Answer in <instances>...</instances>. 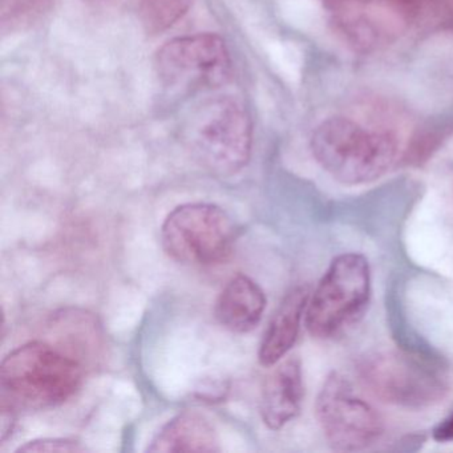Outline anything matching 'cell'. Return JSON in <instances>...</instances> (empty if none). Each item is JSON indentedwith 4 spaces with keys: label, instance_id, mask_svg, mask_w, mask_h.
I'll return each instance as SVG.
<instances>
[{
    "label": "cell",
    "instance_id": "1",
    "mask_svg": "<svg viewBox=\"0 0 453 453\" xmlns=\"http://www.w3.org/2000/svg\"><path fill=\"white\" fill-rule=\"evenodd\" d=\"M81 363L46 342L12 349L0 365V410L14 413L58 407L83 383Z\"/></svg>",
    "mask_w": 453,
    "mask_h": 453
},
{
    "label": "cell",
    "instance_id": "2",
    "mask_svg": "<svg viewBox=\"0 0 453 453\" xmlns=\"http://www.w3.org/2000/svg\"><path fill=\"white\" fill-rule=\"evenodd\" d=\"M315 160L336 181L367 184L387 173L397 157V142L386 132L371 131L349 119L323 121L311 139Z\"/></svg>",
    "mask_w": 453,
    "mask_h": 453
},
{
    "label": "cell",
    "instance_id": "3",
    "mask_svg": "<svg viewBox=\"0 0 453 453\" xmlns=\"http://www.w3.org/2000/svg\"><path fill=\"white\" fill-rule=\"evenodd\" d=\"M184 134L193 157L216 176H233L250 160L253 124L234 97H213L198 105Z\"/></svg>",
    "mask_w": 453,
    "mask_h": 453
},
{
    "label": "cell",
    "instance_id": "4",
    "mask_svg": "<svg viewBox=\"0 0 453 453\" xmlns=\"http://www.w3.org/2000/svg\"><path fill=\"white\" fill-rule=\"evenodd\" d=\"M371 285V267L365 256L343 253L334 258L310 294L309 333L320 341H335L349 333L365 317Z\"/></svg>",
    "mask_w": 453,
    "mask_h": 453
},
{
    "label": "cell",
    "instance_id": "5",
    "mask_svg": "<svg viewBox=\"0 0 453 453\" xmlns=\"http://www.w3.org/2000/svg\"><path fill=\"white\" fill-rule=\"evenodd\" d=\"M357 372L376 397L399 407H431L449 391L447 375L440 365L420 355L397 349L368 355L359 363Z\"/></svg>",
    "mask_w": 453,
    "mask_h": 453
},
{
    "label": "cell",
    "instance_id": "6",
    "mask_svg": "<svg viewBox=\"0 0 453 453\" xmlns=\"http://www.w3.org/2000/svg\"><path fill=\"white\" fill-rule=\"evenodd\" d=\"M237 237L232 217L214 203H182L166 216L161 227V243L169 258L189 266L227 261Z\"/></svg>",
    "mask_w": 453,
    "mask_h": 453
},
{
    "label": "cell",
    "instance_id": "7",
    "mask_svg": "<svg viewBox=\"0 0 453 453\" xmlns=\"http://www.w3.org/2000/svg\"><path fill=\"white\" fill-rule=\"evenodd\" d=\"M315 412L328 444L341 452L367 449L384 434L383 416L341 373L326 379Z\"/></svg>",
    "mask_w": 453,
    "mask_h": 453
},
{
    "label": "cell",
    "instance_id": "8",
    "mask_svg": "<svg viewBox=\"0 0 453 453\" xmlns=\"http://www.w3.org/2000/svg\"><path fill=\"white\" fill-rule=\"evenodd\" d=\"M155 65L164 86L184 94L216 88L232 73L229 49L217 34L171 39L158 50Z\"/></svg>",
    "mask_w": 453,
    "mask_h": 453
},
{
    "label": "cell",
    "instance_id": "9",
    "mask_svg": "<svg viewBox=\"0 0 453 453\" xmlns=\"http://www.w3.org/2000/svg\"><path fill=\"white\" fill-rule=\"evenodd\" d=\"M275 365L262 386L259 413L267 428L280 431L301 413L304 381L298 357L280 360Z\"/></svg>",
    "mask_w": 453,
    "mask_h": 453
},
{
    "label": "cell",
    "instance_id": "10",
    "mask_svg": "<svg viewBox=\"0 0 453 453\" xmlns=\"http://www.w3.org/2000/svg\"><path fill=\"white\" fill-rule=\"evenodd\" d=\"M310 291L296 286L286 294L270 319L258 349V360L265 367H274L291 351L298 339L303 317H306Z\"/></svg>",
    "mask_w": 453,
    "mask_h": 453
},
{
    "label": "cell",
    "instance_id": "11",
    "mask_svg": "<svg viewBox=\"0 0 453 453\" xmlns=\"http://www.w3.org/2000/svg\"><path fill=\"white\" fill-rule=\"evenodd\" d=\"M266 303V296L258 283L248 275L238 274L219 293L214 317L232 333H250L261 322Z\"/></svg>",
    "mask_w": 453,
    "mask_h": 453
},
{
    "label": "cell",
    "instance_id": "12",
    "mask_svg": "<svg viewBox=\"0 0 453 453\" xmlns=\"http://www.w3.org/2000/svg\"><path fill=\"white\" fill-rule=\"evenodd\" d=\"M147 450L213 453L219 452L221 445L219 434L208 418L196 411H182L161 426Z\"/></svg>",
    "mask_w": 453,
    "mask_h": 453
},
{
    "label": "cell",
    "instance_id": "13",
    "mask_svg": "<svg viewBox=\"0 0 453 453\" xmlns=\"http://www.w3.org/2000/svg\"><path fill=\"white\" fill-rule=\"evenodd\" d=\"M55 0H0V31L23 33L46 19Z\"/></svg>",
    "mask_w": 453,
    "mask_h": 453
},
{
    "label": "cell",
    "instance_id": "14",
    "mask_svg": "<svg viewBox=\"0 0 453 453\" xmlns=\"http://www.w3.org/2000/svg\"><path fill=\"white\" fill-rule=\"evenodd\" d=\"M148 33L168 30L192 7L193 0H132Z\"/></svg>",
    "mask_w": 453,
    "mask_h": 453
},
{
    "label": "cell",
    "instance_id": "15",
    "mask_svg": "<svg viewBox=\"0 0 453 453\" xmlns=\"http://www.w3.org/2000/svg\"><path fill=\"white\" fill-rule=\"evenodd\" d=\"M86 447L79 441L71 439H59V437H46L26 442L18 448L17 452L26 453H73L84 452Z\"/></svg>",
    "mask_w": 453,
    "mask_h": 453
},
{
    "label": "cell",
    "instance_id": "16",
    "mask_svg": "<svg viewBox=\"0 0 453 453\" xmlns=\"http://www.w3.org/2000/svg\"><path fill=\"white\" fill-rule=\"evenodd\" d=\"M434 439L439 442L453 441V413L434 429Z\"/></svg>",
    "mask_w": 453,
    "mask_h": 453
}]
</instances>
